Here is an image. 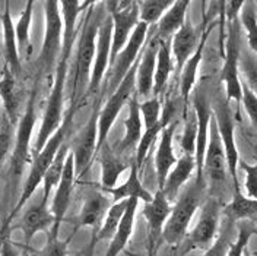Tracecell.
Segmentation results:
<instances>
[{"instance_id":"6da1fadb","label":"cell","mask_w":257,"mask_h":256,"mask_svg":"<svg viewBox=\"0 0 257 256\" xmlns=\"http://www.w3.org/2000/svg\"><path fill=\"white\" fill-rule=\"evenodd\" d=\"M107 16V9L102 2H92L86 9L83 18L79 44L76 50V59L73 64V78H72V100L70 104H79L86 97V91L91 80V72L95 57L96 34L101 22Z\"/></svg>"},{"instance_id":"7a4b0ae2","label":"cell","mask_w":257,"mask_h":256,"mask_svg":"<svg viewBox=\"0 0 257 256\" xmlns=\"http://www.w3.org/2000/svg\"><path fill=\"white\" fill-rule=\"evenodd\" d=\"M76 109H78L76 104H70L69 110L64 114V120L63 123L60 125V128L53 133V136L48 139L47 144L44 145V148L37 155L32 157L31 168H30V173H28L27 180H25V183L22 186L21 196L18 198L15 208L12 209L8 220L5 221L3 228H9V224L12 223V220L15 218L16 214H19V211L28 204V201L31 199L32 195L38 189V186L43 183V179H44V175L48 170L50 164L53 162L56 154L60 149V146L66 142V136L69 135V130H70V126H72V120H73V114L76 112Z\"/></svg>"},{"instance_id":"3957f363","label":"cell","mask_w":257,"mask_h":256,"mask_svg":"<svg viewBox=\"0 0 257 256\" xmlns=\"http://www.w3.org/2000/svg\"><path fill=\"white\" fill-rule=\"evenodd\" d=\"M208 191L205 180L193 179L178 193L171 214L162 230V240L170 246H178L187 236L189 225L196 211L205 202V193Z\"/></svg>"},{"instance_id":"277c9868","label":"cell","mask_w":257,"mask_h":256,"mask_svg":"<svg viewBox=\"0 0 257 256\" xmlns=\"http://www.w3.org/2000/svg\"><path fill=\"white\" fill-rule=\"evenodd\" d=\"M69 59L70 57H60L59 63L56 66L53 87L50 90L47 103H46V110L43 114V120L40 125L38 135H37L35 142L32 145V157L37 155L44 148V145L47 144V141L53 136V133L63 123L64 87H66L67 70H69Z\"/></svg>"},{"instance_id":"5b68a950","label":"cell","mask_w":257,"mask_h":256,"mask_svg":"<svg viewBox=\"0 0 257 256\" xmlns=\"http://www.w3.org/2000/svg\"><path fill=\"white\" fill-rule=\"evenodd\" d=\"M226 38H225L224 66L221 70V80L225 85V98L228 101L241 103L242 88L240 76L241 57V24L240 18L234 21H225Z\"/></svg>"},{"instance_id":"8992f818","label":"cell","mask_w":257,"mask_h":256,"mask_svg":"<svg viewBox=\"0 0 257 256\" xmlns=\"http://www.w3.org/2000/svg\"><path fill=\"white\" fill-rule=\"evenodd\" d=\"M44 19L46 30L41 51L38 56V64L41 72L50 73L60 60L63 46V19L60 14V5L56 0L44 2Z\"/></svg>"},{"instance_id":"52a82bcc","label":"cell","mask_w":257,"mask_h":256,"mask_svg":"<svg viewBox=\"0 0 257 256\" xmlns=\"http://www.w3.org/2000/svg\"><path fill=\"white\" fill-rule=\"evenodd\" d=\"M212 113H213V119L216 122L221 142L224 146L228 175L231 176V180H232L234 192H237V191H241L240 182H238L240 155H238V149H237V144H235V123H234V114L229 107V101L224 97H218L212 103Z\"/></svg>"},{"instance_id":"ba28073f","label":"cell","mask_w":257,"mask_h":256,"mask_svg":"<svg viewBox=\"0 0 257 256\" xmlns=\"http://www.w3.org/2000/svg\"><path fill=\"white\" fill-rule=\"evenodd\" d=\"M35 100H37V93L35 90L27 101L25 110L22 113L18 125L15 129V144H14V151L11 155V167H9V175L12 177L14 183H18L21 179L28 161L31 160L32 149V130L37 122V113H35Z\"/></svg>"},{"instance_id":"9c48e42d","label":"cell","mask_w":257,"mask_h":256,"mask_svg":"<svg viewBox=\"0 0 257 256\" xmlns=\"http://www.w3.org/2000/svg\"><path fill=\"white\" fill-rule=\"evenodd\" d=\"M136 70H138V63L128 70V73L118 83V87L112 91V94H110L105 106H104V109L99 110V116H98V149H96V155H98L99 148L107 142L108 133H110L112 125H114L115 119L118 117L120 112L123 110V107L126 104H128L130 98L136 94Z\"/></svg>"},{"instance_id":"30bf717a","label":"cell","mask_w":257,"mask_h":256,"mask_svg":"<svg viewBox=\"0 0 257 256\" xmlns=\"http://www.w3.org/2000/svg\"><path fill=\"white\" fill-rule=\"evenodd\" d=\"M221 201L215 196H209L200 207V215L192 231H187L184 237L183 255L196 249H208L215 241L221 218Z\"/></svg>"},{"instance_id":"8fae6325","label":"cell","mask_w":257,"mask_h":256,"mask_svg":"<svg viewBox=\"0 0 257 256\" xmlns=\"http://www.w3.org/2000/svg\"><path fill=\"white\" fill-rule=\"evenodd\" d=\"M107 14L112 21L111 54L110 64L114 62L117 54L127 44L133 30L139 24L138 2H104Z\"/></svg>"},{"instance_id":"7c38bea8","label":"cell","mask_w":257,"mask_h":256,"mask_svg":"<svg viewBox=\"0 0 257 256\" xmlns=\"http://www.w3.org/2000/svg\"><path fill=\"white\" fill-rule=\"evenodd\" d=\"M148 32H149V27L139 22L138 27L132 32L127 44L117 54L114 62L110 64L108 72H107L108 94H112V91L118 87V83L127 75L128 70L141 59L142 51L146 46V41H148Z\"/></svg>"},{"instance_id":"4fadbf2b","label":"cell","mask_w":257,"mask_h":256,"mask_svg":"<svg viewBox=\"0 0 257 256\" xmlns=\"http://www.w3.org/2000/svg\"><path fill=\"white\" fill-rule=\"evenodd\" d=\"M203 180L212 192L222 191L226 183L228 176V165H226V157H225L224 146L221 142L216 122L212 116L210 126H209V139L205 158H203V168H202Z\"/></svg>"},{"instance_id":"5bb4252c","label":"cell","mask_w":257,"mask_h":256,"mask_svg":"<svg viewBox=\"0 0 257 256\" xmlns=\"http://www.w3.org/2000/svg\"><path fill=\"white\" fill-rule=\"evenodd\" d=\"M99 103L96 101L95 107L91 113L88 122L82 128L79 135L69 145L70 152L73 155L75 164V177L80 179L86 175L92 161L96 157L98 149V116H99Z\"/></svg>"},{"instance_id":"9a60e30c","label":"cell","mask_w":257,"mask_h":256,"mask_svg":"<svg viewBox=\"0 0 257 256\" xmlns=\"http://www.w3.org/2000/svg\"><path fill=\"white\" fill-rule=\"evenodd\" d=\"M193 110L196 113L197 119V136H196V152H194V161H196V179L203 180L202 168H203V158L206 152L209 139V126L212 120V101L203 85H197L196 90H193Z\"/></svg>"},{"instance_id":"2e32d148","label":"cell","mask_w":257,"mask_h":256,"mask_svg":"<svg viewBox=\"0 0 257 256\" xmlns=\"http://www.w3.org/2000/svg\"><path fill=\"white\" fill-rule=\"evenodd\" d=\"M75 164H73V155L69 151V155L66 158L64 164L63 176L60 179L57 188L54 189L53 195V201L50 205V211L54 217V224L51 227V230L47 233V239H57L59 237V231L63 223L64 217L67 214V209L70 207V201H72V195H73V188H75Z\"/></svg>"},{"instance_id":"e0dca14e","label":"cell","mask_w":257,"mask_h":256,"mask_svg":"<svg viewBox=\"0 0 257 256\" xmlns=\"http://www.w3.org/2000/svg\"><path fill=\"white\" fill-rule=\"evenodd\" d=\"M111 37H112V21L107 14L105 19L101 22L99 30L96 34L95 57L91 72V80L86 91V97L91 94H96L102 85V80L105 78L108 67H110V54H111Z\"/></svg>"},{"instance_id":"ac0fdd59","label":"cell","mask_w":257,"mask_h":256,"mask_svg":"<svg viewBox=\"0 0 257 256\" xmlns=\"http://www.w3.org/2000/svg\"><path fill=\"white\" fill-rule=\"evenodd\" d=\"M142 214L148 223V255H154L162 239V230L171 214V202L167 199L165 193L157 189L152 201L145 204Z\"/></svg>"},{"instance_id":"d6986e66","label":"cell","mask_w":257,"mask_h":256,"mask_svg":"<svg viewBox=\"0 0 257 256\" xmlns=\"http://www.w3.org/2000/svg\"><path fill=\"white\" fill-rule=\"evenodd\" d=\"M53 224H54V217L50 211V202L41 196L35 204H32L25 209L21 217L19 228L24 233V240H25L24 246L30 247L32 239L40 231L48 233Z\"/></svg>"},{"instance_id":"ffe728a7","label":"cell","mask_w":257,"mask_h":256,"mask_svg":"<svg viewBox=\"0 0 257 256\" xmlns=\"http://www.w3.org/2000/svg\"><path fill=\"white\" fill-rule=\"evenodd\" d=\"M158 47H160V41L152 35V28H149L148 43L138 62V70H136V97L138 98L141 97L146 100L152 94Z\"/></svg>"},{"instance_id":"44dd1931","label":"cell","mask_w":257,"mask_h":256,"mask_svg":"<svg viewBox=\"0 0 257 256\" xmlns=\"http://www.w3.org/2000/svg\"><path fill=\"white\" fill-rule=\"evenodd\" d=\"M208 21L205 19L203 25H202V35L199 40V46L196 48V51L192 54V57L186 62V64L183 66L178 79H180V97L181 101L184 103V112L189 110V100L192 96L193 90L196 87V79H197V72H199V66L200 62L203 59V51H205V46L209 38V34L212 31V25L206 27Z\"/></svg>"},{"instance_id":"7402d4cb","label":"cell","mask_w":257,"mask_h":256,"mask_svg":"<svg viewBox=\"0 0 257 256\" xmlns=\"http://www.w3.org/2000/svg\"><path fill=\"white\" fill-rule=\"evenodd\" d=\"M202 32H199L197 28H194L192 21L186 18L183 27L173 35L171 38V56L176 63L177 75H180L183 66L192 57V54L196 51L199 46Z\"/></svg>"},{"instance_id":"603a6c76","label":"cell","mask_w":257,"mask_h":256,"mask_svg":"<svg viewBox=\"0 0 257 256\" xmlns=\"http://www.w3.org/2000/svg\"><path fill=\"white\" fill-rule=\"evenodd\" d=\"M18 79L19 78H16L6 66H3L2 76H0V100H2V106L6 114V119L15 128L22 116L21 114L22 91H21Z\"/></svg>"},{"instance_id":"cb8c5ba5","label":"cell","mask_w":257,"mask_h":256,"mask_svg":"<svg viewBox=\"0 0 257 256\" xmlns=\"http://www.w3.org/2000/svg\"><path fill=\"white\" fill-rule=\"evenodd\" d=\"M177 106H178V104H177L176 100H170V101H167V103H165V106H162V113H161L160 123H158L157 126H154V128L145 129L144 135H142V138H141L139 144H138V146H136V160L133 161L139 172H142L145 161H146V158H148L149 151H151V148H152L154 142L157 141L158 135H160L161 132L167 128L170 123H173V122H174V117H176V113H177Z\"/></svg>"},{"instance_id":"d4e9b609","label":"cell","mask_w":257,"mask_h":256,"mask_svg":"<svg viewBox=\"0 0 257 256\" xmlns=\"http://www.w3.org/2000/svg\"><path fill=\"white\" fill-rule=\"evenodd\" d=\"M110 207V199L104 192L95 191L88 193L83 199L79 215L76 218V228L89 227L96 231L99 225L102 224Z\"/></svg>"},{"instance_id":"484cf974","label":"cell","mask_w":257,"mask_h":256,"mask_svg":"<svg viewBox=\"0 0 257 256\" xmlns=\"http://www.w3.org/2000/svg\"><path fill=\"white\" fill-rule=\"evenodd\" d=\"M176 129L177 120H174L161 132L160 142H158L157 152H155V173H157L158 189H162V185L168 176L170 170L176 165L177 160H178L174 154V146H173Z\"/></svg>"},{"instance_id":"4316f807","label":"cell","mask_w":257,"mask_h":256,"mask_svg":"<svg viewBox=\"0 0 257 256\" xmlns=\"http://www.w3.org/2000/svg\"><path fill=\"white\" fill-rule=\"evenodd\" d=\"M2 32H3V59L5 64L16 78L21 76L22 72V66H21V57H19V51H18V44H16V35H15V22L12 19L11 14V8H9V2L5 3V11L2 14Z\"/></svg>"},{"instance_id":"83f0119b","label":"cell","mask_w":257,"mask_h":256,"mask_svg":"<svg viewBox=\"0 0 257 256\" xmlns=\"http://www.w3.org/2000/svg\"><path fill=\"white\" fill-rule=\"evenodd\" d=\"M196 172V161L193 155H181L177 160L176 165L170 170L168 176L165 179L164 185H162V192L165 193L167 199L170 202L176 201L178 193L181 192V189L187 185V182L190 180L193 173Z\"/></svg>"},{"instance_id":"f1b7e54d","label":"cell","mask_w":257,"mask_h":256,"mask_svg":"<svg viewBox=\"0 0 257 256\" xmlns=\"http://www.w3.org/2000/svg\"><path fill=\"white\" fill-rule=\"evenodd\" d=\"M190 6L189 0H176L173 6L164 14V16L158 21V24L152 28V35L158 41H167L171 40L184 24L187 18V9Z\"/></svg>"},{"instance_id":"f546056e","label":"cell","mask_w":257,"mask_h":256,"mask_svg":"<svg viewBox=\"0 0 257 256\" xmlns=\"http://www.w3.org/2000/svg\"><path fill=\"white\" fill-rule=\"evenodd\" d=\"M139 170L135 165V162H132L130 168H128V177L127 180L112 189L108 191H102L104 193H108L110 196H112L114 202L118 201H124V199H138V201H144L145 204L151 202L154 198V193H151L144 185L142 180L139 176Z\"/></svg>"},{"instance_id":"4dcf8cb0","label":"cell","mask_w":257,"mask_h":256,"mask_svg":"<svg viewBox=\"0 0 257 256\" xmlns=\"http://www.w3.org/2000/svg\"><path fill=\"white\" fill-rule=\"evenodd\" d=\"M128 116L124 120V136L118 144V152H124L138 146L142 135H144V122L139 110V101L136 94L128 101Z\"/></svg>"},{"instance_id":"1f68e13d","label":"cell","mask_w":257,"mask_h":256,"mask_svg":"<svg viewBox=\"0 0 257 256\" xmlns=\"http://www.w3.org/2000/svg\"><path fill=\"white\" fill-rule=\"evenodd\" d=\"M98 154L101 164V189L108 191L117 186L118 177L127 168V164H124L112 152L107 142L99 148Z\"/></svg>"},{"instance_id":"d6a6232c","label":"cell","mask_w":257,"mask_h":256,"mask_svg":"<svg viewBox=\"0 0 257 256\" xmlns=\"http://www.w3.org/2000/svg\"><path fill=\"white\" fill-rule=\"evenodd\" d=\"M138 199H130L128 207L126 209V214L118 225L115 234L110 239L108 249L105 252V256H118L126 247L133 234V227H135V217L138 211Z\"/></svg>"},{"instance_id":"836d02e7","label":"cell","mask_w":257,"mask_h":256,"mask_svg":"<svg viewBox=\"0 0 257 256\" xmlns=\"http://www.w3.org/2000/svg\"><path fill=\"white\" fill-rule=\"evenodd\" d=\"M173 70H174V64H173V56H171V40L160 41V47L157 53V63H155L152 96L160 97V94L164 93Z\"/></svg>"},{"instance_id":"e575fe53","label":"cell","mask_w":257,"mask_h":256,"mask_svg":"<svg viewBox=\"0 0 257 256\" xmlns=\"http://www.w3.org/2000/svg\"><path fill=\"white\" fill-rule=\"evenodd\" d=\"M225 218L231 223L251 221L257 218V199L247 198L241 191L234 192V196L229 204H226L222 209Z\"/></svg>"},{"instance_id":"d590c367","label":"cell","mask_w":257,"mask_h":256,"mask_svg":"<svg viewBox=\"0 0 257 256\" xmlns=\"http://www.w3.org/2000/svg\"><path fill=\"white\" fill-rule=\"evenodd\" d=\"M32 9H34V2H27L22 14L19 15L15 24V35L18 51L21 60L25 57L28 59L31 56L32 44H31V24H32Z\"/></svg>"},{"instance_id":"8d00e7d4","label":"cell","mask_w":257,"mask_h":256,"mask_svg":"<svg viewBox=\"0 0 257 256\" xmlns=\"http://www.w3.org/2000/svg\"><path fill=\"white\" fill-rule=\"evenodd\" d=\"M69 151H70V146H69V144L64 142V144L60 146L59 152L56 154L54 160L50 164L48 170L46 172V175H44L43 183H41V185H43V198H44L46 201H48V202H50L51 193H53V191L57 188L60 179L63 176L64 164H66V158H67V155H69Z\"/></svg>"},{"instance_id":"74e56055","label":"cell","mask_w":257,"mask_h":256,"mask_svg":"<svg viewBox=\"0 0 257 256\" xmlns=\"http://www.w3.org/2000/svg\"><path fill=\"white\" fill-rule=\"evenodd\" d=\"M128 202H130V199L112 202V205L108 208V212H107L102 224L99 225V228L96 230V240H110L112 236L115 234L118 225H120L124 214H126Z\"/></svg>"},{"instance_id":"f35d334b","label":"cell","mask_w":257,"mask_h":256,"mask_svg":"<svg viewBox=\"0 0 257 256\" xmlns=\"http://www.w3.org/2000/svg\"><path fill=\"white\" fill-rule=\"evenodd\" d=\"M173 0H141L138 2L139 22L146 27H155L164 14L173 6Z\"/></svg>"},{"instance_id":"ab89813d","label":"cell","mask_w":257,"mask_h":256,"mask_svg":"<svg viewBox=\"0 0 257 256\" xmlns=\"http://www.w3.org/2000/svg\"><path fill=\"white\" fill-rule=\"evenodd\" d=\"M240 24L245 31L250 50L257 57V15L256 2H245L240 12Z\"/></svg>"},{"instance_id":"60d3db41","label":"cell","mask_w":257,"mask_h":256,"mask_svg":"<svg viewBox=\"0 0 257 256\" xmlns=\"http://www.w3.org/2000/svg\"><path fill=\"white\" fill-rule=\"evenodd\" d=\"M196 136H197V119L194 110L186 112V120H184V130L181 135V151L184 155H193L196 152Z\"/></svg>"},{"instance_id":"b9f144b4","label":"cell","mask_w":257,"mask_h":256,"mask_svg":"<svg viewBox=\"0 0 257 256\" xmlns=\"http://www.w3.org/2000/svg\"><path fill=\"white\" fill-rule=\"evenodd\" d=\"M257 233V225L253 221H241L238 225L237 239L231 243L226 256H242L244 249L248 246L250 239Z\"/></svg>"},{"instance_id":"7bdbcfd3","label":"cell","mask_w":257,"mask_h":256,"mask_svg":"<svg viewBox=\"0 0 257 256\" xmlns=\"http://www.w3.org/2000/svg\"><path fill=\"white\" fill-rule=\"evenodd\" d=\"M139 110H141L145 129L157 126L160 123L161 113H162V103L160 97H151L144 100L142 103H139Z\"/></svg>"},{"instance_id":"ee69618b","label":"cell","mask_w":257,"mask_h":256,"mask_svg":"<svg viewBox=\"0 0 257 256\" xmlns=\"http://www.w3.org/2000/svg\"><path fill=\"white\" fill-rule=\"evenodd\" d=\"M232 231H234V223L226 220L219 236L215 239V241L209 246L202 256H226L231 243L234 241L232 240Z\"/></svg>"},{"instance_id":"f6af8a7d","label":"cell","mask_w":257,"mask_h":256,"mask_svg":"<svg viewBox=\"0 0 257 256\" xmlns=\"http://www.w3.org/2000/svg\"><path fill=\"white\" fill-rule=\"evenodd\" d=\"M72 240V236L67 239H47V243L41 249H31L27 247L28 256H67L69 255V243Z\"/></svg>"},{"instance_id":"bcb514c9","label":"cell","mask_w":257,"mask_h":256,"mask_svg":"<svg viewBox=\"0 0 257 256\" xmlns=\"http://www.w3.org/2000/svg\"><path fill=\"white\" fill-rule=\"evenodd\" d=\"M15 144V126L6 119L0 126V168L5 165L8 158L12 155Z\"/></svg>"},{"instance_id":"7dc6e473","label":"cell","mask_w":257,"mask_h":256,"mask_svg":"<svg viewBox=\"0 0 257 256\" xmlns=\"http://www.w3.org/2000/svg\"><path fill=\"white\" fill-rule=\"evenodd\" d=\"M244 76V83L257 97V62L248 54L240 57V75Z\"/></svg>"},{"instance_id":"c3c4849f","label":"cell","mask_w":257,"mask_h":256,"mask_svg":"<svg viewBox=\"0 0 257 256\" xmlns=\"http://www.w3.org/2000/svg\"><path fill=\"white\" fill-rule=\"evenodd\" d=\"M241 88H242V98L241 103L244 106V110L247 113L253 128L257 130V97L250 91V88L244 83V80L241 79Z\"/></svg>"},{"instance_id":"681fc988","label":"cell","mask_w":257,"mask_h":256,"mask_svg":"<svg viewBox=\"0 0 257 256\" xmlns=\"http://www.w3.org/2000/svg\"><path fill=\"white\" fill-rule=\"evenodd\" d=\"M241 168L245 173V196L251 198V199H257V164H247L245 161H240L238 162Z\"/></svg>"},{"instance_id":"f907efd6","label":"cell","mask_w":257,"mask_h":256,"mask_svg":"<svg viewBox=\"0 0 257 256\" xmlns=\"http://www.w3.org/2000/svg\"><path fill=\"white\" fill-rule=\"evenodd\" d=\"M0 256H21L18 246L9 236V228H2L0 233Z\"/></svg>"},{"instance_id":"816d5d0a","label":"cell","mask_w":257,"mask_h":256,"mask_svg":"<svg viewBox=\"0 0 257 256\" xmlns=\"http://www.w3.org/2000/svg\"><path fill=\"white\" fill-rule=\"evenodd\" d=\"M96 243H98V240H96V231L94 230V231H92L91 241H89V243H88V246L82 250V255L80 256H94V253H95Z\"/></svg>"},{"instance_id":"f5cc1de1","label":"cell","mask_w":257,"mask_h":256,"mask_svg":"<svg viewBox=\"0 0 257 256\" xmlns=\"http://www.w3.org/2000/svg\"><path fill=\"white\" fill-rule=\"evenodd\" d=\"M242 256H257V255H253V253H251V252H250V250L245 247V249H244V253H242Z\"/></svg>"},{"instance_id":"db71d44e","label":"cell","mask_w":257,"mask_h":256,"mask_svg":"<svg viewBox=\"0 0 257 256\" xmlns=\"http://www.w3.org/2000/svg\"><path fill=\"white\" fill-rule=\"evenodd\" d=\"M21 256H28V250H27V247H25V246H24V250H22Z\"/></svg>"},{"instance_id":"11a10c76","label":"cell","mask_w":257,"mask_h":256,"mask_svg":"<svg viewBox=\"0 0 257 256\" xmlns=\"http://www.w3.org/2000/svg\"><path fill=\"white\" fill-rule=\"evenodd\" d=\"M80 255H82V250H80L79 253H75V255H73V256H80Z\"/></svg>"},{"instance_id":"9f6ffc18","label":"cell","mask_w":257,"mask_h":256,"mask_svg":"<svg viewBox=\"0 0 257 256\" xmlns=\"http://www.w3.org/2000/svg\"><path fill=\"white\" fill-rule=\"evenodd\" d=\"M256 15H257V2H256Z\"/></svg>"},{"instance_id":"6f0895ef","label":"cell","mask_w":257,"mask_h":256,"mask_svg":"<svg viewBox=\"0 0 257 256\" xmlns=\"http://www.w3.org/2000/svg\"><path fill=\"white\" fill-rule=\"evenodd\" d=\"M148 256H154V255H148Z\"/></svg>"}]
</instances>
